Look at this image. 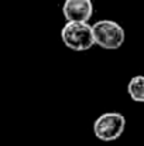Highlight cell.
Masks as SVG:
<instances>
[{
  "instance_id": "277c9868",
  "label": "cell",
  "mask_w": 144,
  "mask_h": 146,
  "mask_svg": "<svg viewBox=\"0 0 144 146\" xmlns=\"http://www.w3.org/2000/svg\"><path fill=\"white\" fill-rule=\"evenodd\" d=\"M62 13L66 21H89L93 16L92 0H65Z\"/></svg>"
},
{
  "instance_id": "7a4b0ae2",
  "label": "cell",
  "mask_w": 144,
  "mask_h": 146,
  "mask_svg": "<svg viewBox=\"0 0 144 146\" xmlns=\"http://www.w3.org/2000/svg\"><path fill=\"white\" fill-rule=\"evenodd\" d=\"M96 46L105 50H117L124 43L126 34L123 27L113 20H99L93 24Z\"/></svg>"
},
{
  "instance_id": "5b68a950",
  "label": "cell",
  "mask_w": 144,
  "mask_h": 146,
  "mask_svg": "<svg viewBox=\"0 0 144 146\" xmlns=\"http://www.w3.org/2000/svg\"><path fill=\"white\" fill-rule=\"evenodd\" d=\"M127 92L134 102H144V75H136L129 81Z\"/></svg>"
},
{
  "instance_id": "3957f363",
  "label": "cell",
  "mask_w": 144,
  "mask_h": 146,
  "mask_svg": "<svg viewBox=\"0 0 144 146\" xmlns=\"http://www.w3.org/2000/svg\"><path fill=\"white\" fill-rule=\"evenodd\" d=\"M126 128V118L119 112L102 113L93 123V133L102 142H113L119 139Z\"/></svg>"
},
{
  "instance_id": "6da1fadb",
  "label": "cell",
  "mask_w": 144,
  "mask_h": 146,
  "mask_svg": "<svg viewBox=\"0 0 144 146\" xmlns=\"http://www.w3.org/2000/svg\"><path fill=\"white\" fill-rule=\"evenodd\" d=\"M62 43L72 51H86L95 46L93 26L88 21H66L61 30Z\"/></svg>"
}]
</instances>
